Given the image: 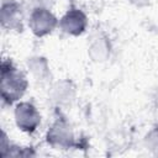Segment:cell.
<instances>
[{"instance_id": "2", "label": "cell", "mask_w": 158, "mask_h": 158, "mask_svg": "<svg viewBox=\"0 0 158 158\" xmlns=\"http://www.w3.org/2000/svg\"><path fill=\"white\" fill-rule=\"evenodd\" d=\"M59 22L57 17L44 7H37L31 12L28 26L37 37H43L51 33Z\"/></svg>"}, {"instance_id": "3", "label": "cell", "mask_w": 158, "mask_h": 158, "mask_svg": "<svg viewBox=\"0 0 158 158\" xmlns=\"http://www.w3.org/2000/svg\"><path fill=\"white\" fill-rule=\"evenodd\" d=\"M15 122L21 131L32 133L41 122V115L31 102H20L15 107Z\"/></svg>"}, {"instance_id": "6", "label": "cell", "mask_w": 158, "mask_h": 158, "mask_svg": "<svg viewBox=\"0 0 158 158\" xmlns=\"http://www.w3.org/2000/svg\"><path fill=\"white\" fill-rule=\"evenodd\" d=\"M1 20L4 26H7L9 28H17L21 22L19 6L15 2L4 4L1 10Z\"/></svg>"}, {"instance_id": "8", "label": "cell", "mask_w": 158, "mask_h": 158, "mask_svg": "<svg viewBox=\"0 0 158 158\" xmlns=\"http://www.w3.org/2000/svg\"><path fill=\"white\" fill-rule=\"evenodd\" d=\"M132 4L135 5H138V6H142V5H146L147 4V0H130Z\"/></svg>"}, {"instance_id": "1", "label": "cell", "mask_w": 158, "mask_h": 158, "mask_svg": "<svg viewBox=\"0 0 158 158\" xmlns=\"http://www.w3.org/2000/svg\"><path fill=\"white\" fill-rule=\"evenodd\" d=\"M28 81L25 74L11 62L1 64V98L7 104L17 101L26 91Z\"/></svg>"}, {"instance_id": "5", "label": "cell", "mask_w": 158, "mask_h": 158, "mask_svg": "<svg viewBox=\"0 0 158 158\" xmlns=\"http://www.w3.org/2000/svg\"><path fill=\"white\" fill-rule=\"evenodd\" d=\"M58 25L63 32L70 36H79L85 31L88 25V19L81 10L70 9L62 16Z\"/></svg>"}, {"instance_id": "7", "label": "cell", "mask_w": 158, "mask_h": 158, "mask_svg": "<svg viewBox=\"0 0 158 158\" xmlns=\"http://www.w3.org/2000/svg\"><path fill=\"white\" fill-rule=\"evenodd\" d=\"M153 138H154V144H156V147H157V149H158V127H156L154 130H153Z\"/></svg>"}, {"instance_id": "4", "label": "cell", "mask_w": 158, "mask_h": 158, "mask_svg": "<svg viewBox=\"0 0 158 158\" xmlns=\"http://www.w3.org/2000/svg\"><path fill=\"white\" fill-rule=\"evenodd\" d=\"M47 142L57 148H69L73 146L74 135L69 123L64 118H57L47 132Z\"/></svg>"}]
</instances>
